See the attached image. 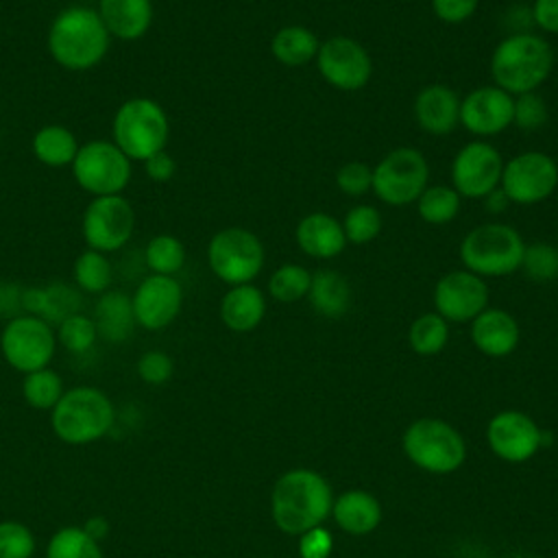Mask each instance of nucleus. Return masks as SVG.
<instances>
[{
	"mask_svg": "<svg viewBox=\"0 0 558 558\" xmlns=\"http://www.w3.org/2000/svg\"><path fill=\"white\" fill-rule=\"evenodd\" d=\"M135 209L122 194L94 196L81 220V233L87 248L100 253L120 251L133 235Z\"/></svg>",
	"mask_w": 558,
	"mask_h": 558,
	"instance_id": "obj_13",
	"label": "nucleus"
},
{
	"mask_svg": "<svg viewBox=\"0 0 558 558\" xmlns=\"http://www.w3.org/2000/svg\"><path fill=\"white\" fill-rule=\"evenodd\" d=\"M532 20L541 31L558 35V0H534Z\"/></svg>",
	"mask_w": 558,
	"mask_h": 558,
	"instance_id": "obj_48",
	"label": "nucleus"
},
{
	"mask_svg": "<svg viewBox=\"0 0 558 558\" xmlns=\"http://www.w3.org/2000/svg\"><path fill=\"white\" fill-rule=\"evenodd\" d=\"M111 142L131 161H146L155 153L166 150L170 122L157 100L148 96H135L116 109L111 120Z\"/></svg>",
	"mask_w": 558,
	"mask_h": 558,
	"instance_id": "obj_5",
	"label": "nucleus"
},
{
	"mask_svg": "<svg viewBox=\"0 0 558 558\" xmlns=\"http://www.w3.org/2000/svg\"><path fill=\"white\" fill-rule=\"evenodd\" d=\"M331 547H333V538L320 525L303 532V536L299 541L301 558H327L331 554Z\"/></svg>",
	"mask_w": 558,
	"mask_h": 558,
	"instance_id": "obj_46",
	"label": "nucleus"
},
{
	"mask_svg": "<svg viewBox=\"0 0 558 558\" xmlns=\"http://www.w3.org/2000/svg\"><path fill=\"white\" fill-rule=\"evenodd\" d=\"M338 525L349 534H368L379 525V501L364 490H347L331 506Z\"/></svg>",
	"mask_w": 558,
	"mask_h": 558,
	"instance_id": "obj_28",
	"label": "nucleus"
},
{
	"mask_svg": "<svg viewBox=\"0 0 558 558\" xmlns=\"http://www.w3.org/2000/svg\"><path fill=\"white\" fill-rule=\"evenodd\" d=\"M547 120H549V109H547V102L541 94L527 92V94L514 96L512 124L519 131H525V133L538 131L547 124Z\"/></svg>",
	"mask_w": 558,
	"mask_h": 558,
	"instance_id": "obj_42",
	"label": "nucleus"
},
{
	"mask_svg": "<svg viewBox=\"0 0 558 558\" xmlns=\"http://www.w3.org/2000/svg\"><path fill=\"white\" fill-rule=\"evenodd\" d=\"M266 314V296L253 283L231 286L220 299V320L238 333L253 331Z\"/></svg>",
	"mask_w": 558,
	"mask_h": 558,
	"instance_id": "obj_25",
	"label": "nucleus"
},
{
	"mask_svg": "<svg viewBox=\"0 0 558 558\" xmlns=\"http://www.w3.org/2000/svg\"><path fill=\"white\" fill-rule=\"evenodd\" d=\"M144 262L153 275L174 277L185 264V246L177 235H153L144 248Z\"/></svg>",
	"mask_w": 558,
	"mask_h": 558,
	"instance_id": "obj_34",
	"label": "nucleus"
},
{
	"mask_svg": "<svg viewBox=\"0 0 558 558\" xmlns=\"http://www.w3.org/2000/svg\"><path fill=\"white\" fill-rule=\"evenodd\" d=\"M78 146L74 133L63 124H46L33 135V155L50 168L72 166Z\"/></svg>",
	"mask_w": 558,
	"mask_h": 558,
	"instance_id": "obj_30",
	"label": "nucleus"
},
{
	"mask_svg": "<svg viewBox=\"0 0 558 558\" xmlns=\"http://www.w3.org/2000/svg\"><path fill=\"white\" fill-rule=\"evenodd\" d=\"M116 421L111 399L94 386H74L50 410V427L65 445H92L107 436Z\"/></svg>",
	"mask_w": 558,
	"mask_h": 558,
	"instance_id": "obj_4",
	"label": "nucleus"
},
{
	"mask_svg": "<svg viewBox=\"0 0 558 558\" xmlns=\"http://www.w3.org/2000/svg\"><path fill=\"white\" fill-rule=\"evenodd\" d=\"M462 196L451 185H427L416 198V211L427 225H449L460 214Z\"/></svg>",
	"mask_w": 558,
	"mask_h": 558,
	"instance_id": "obj_31",
	"label": "nucleus"
},
{
	"mask_svg": "<svg viewBox=\"0 0 558 558\" xmlns=\"http://www.w3.org/2000/svg\"><path fill=\"white\" fill-rule=\"evenodd\" d=\"M94 325L98 338L107 342H124L131 338L135 323L131 296L120 290H107L98 296L94 307Z\"/></svg>",
	"mask_w": 558,
	"mask_h": 558,
	"instance_id": "obj_26",
	"label": "nucleus"
},
{
	"mask_svg": "<svg viewBox=\"0 0 558 558\" xmlns=\"http://www.w3.org/2000/svg\"><path fill=\"white\" fill-rule=\"evenodd\" d=\"M320 39L314 31L301 24L281 26L270 39V54L288 68H301L316 59Z\"/></svg>",
	"mask_w": 558,
	"mask_h": 558,
	"instance_id": "obj_29",
	"label": "nucleus"
},
{
	"mask_svg": "<svg viewBox=\"0 0 558 558\" xmlns=\"http://www.w3.org/2000/svg\"><path fill=\"white\" fill-rule=\"evenodd\" d=\"M316 70L327 85L340 92H357L373 76V59L368 50L353 37L333 35L320 41Z\"/></svg>",
	"mask_w": 558,
	"mask_h": 558,
	"instance_id": "obj_14",
	"label": "nucleus"
},
{
	"mask_svg": "<svg viewBox=\"0 0 558 558\" xmlns=\"http://www.w3.org/2000/svg\"><path fill=\"white\" fill-rule=\"evenodd\" d=\"M46 558H105L102 547L83 525H68L57 530L46 545Z\"/></svg>",
	"mask_w": 558,
	"mask_h": 558,
	"instance_id": "obj_33",
	"label": "nucleus"
},
{
	"mask_svg": "<svg viewBox=\"0 0 558 558\" xmlns=\"http://www.w3.org/2000/svg\"><path fill=\"white\" fill-rule=\"evenodd\" d=\"M74 283L81 292L85 294H102L109 290L111 279H113V270H111V262L107 259L105 253L94 251V248H85L76 259H74Z\"/></svg>",
	"mask_w": 558,
	"mask_h": 558,
	"instance_id": "obj_32",
	"label": "nucleus"
},
{
	"mask_svg": "<svg viewBox=\"0 0 558 558\" xmlns=\"http://www.w3.org/2000/svg\"><path fill=\"white\" fill-rule=\"evenodd\" d=\"M144 170H146V174H148L150 181H155V183H166V181H170V179L174 177V172H177V161H174L166 150H159V153H155L153 157H148V159L144 161Z\"/></svg>",
	"mask_w": 558,
	"mask_h": 558,
	"instance_id": "obj_47",
	"label": "nucleus"
},
{
	"mask_svg": "<svg viewBox=\"0 0 558 558\" xmlns=\"http://www.w3.org/2000/svg\"><path fill=\"white\" fill-rule=\"evenodd\" d=\"M135 371H137V375L144 384L161 386L172 377L174 362L168 353H163L159 349H150V351L140 355V360L135 364Z\"/></svg>",
	"mask_w": 558,
	"mask_h": 558,
	"instance_id": "obj_43",
	"label": "nucleus"
},
{
	"mask_svg": "<svg viewBox=\"0 0 558 558\" xmlns=\"http://www.w3.org/2000/svg\"><path fill=\"white\" fill-rule=\"evenodd\" d=\"M22 312L44 318L52 327L68 316L81 312V294L63 281H52L48 286L24 288Z\"/></svg>",
	"mask_w": 558,
	"mask_h": 558,
	"instance_id": "obj_23",
	"label": "nucleus"
},
{
	"mask_svg": "<svg viewBox=\"0 0 558 558\" xmlns=\"http://www.w3.org/2000/svg\"><path fill=\"white\" fill-rule=\"evenodd\" d=\"M525 242L521 233L504 222H484L473 227L460 242V262L464 270L486 277H508L521 268Z\"/></svg>",
	"mask_w": 558,
	"mask_h": 558,
	"instance_id": "obj_6",
	"label": "nucleus"
},
{
	"mask_svg": "<svg viewBox=\"0 0 558 558\" xmlns=\"http://www.w3.org/2000/svg\"><path fill=\"white\" fill-rule=\"evenodd\" d=\"M521 270L527 279L545 283L558 279V246L549 242L525 244Z\"/></svg>",
	"mask_w": 558,
	"mask_h": 558,
	"instance_id": "obj_40",
	"label": "nucleus"
},
{
	"mask_svg": "<svg viewBox=\"0 0 558 558\" xmlns=\"http://www.w3.org/2000/svg\"><path fill=\"white\" fill-rule=\"evenodd\" d=\"M471 340L480 353L504 357L519 344V325L506 310L486 307L471 320Z\"/></svg>",
	"mask_w": 558,
	"mask_h": 558,
	"instance_id": "obj_22",
	"label": "nucleus"
},
{
	"mask_svg": "<svg viewBox=\"0 0 558 558\" xmlns=\"http://www.w3.org/2000/svg\"><path fill=\"white\" fill-rule=\"evenodd\" d=\"M414 120L427 135H449L460 124V96L442 83H432L414 96Z\"/></svg>",
	"mask_w": 558,
	"mask_h": 558,
	"instance_id": "obj_20",
	"label": "nucleus"
},
{
	"mask_svg": "<svg viewBox=\"0 0 558 558\" xmlns=\"http://www.w3.org/2000/svg\"><path fill=\"white\" fill-rule=\"evenodd\" d=\"M63 392L65 388L61 375L48 366L24 375L22 397L35 410H52L63 397Z\"/></svg>",
	"mask_w": 558,
	"mask_h": 558,
	"instance_id": "obj_35",
	"label": "nucleus"
},
{
	"mask_svg": "<svg viewBox=\"0 0 558 558\" xmlns=\"http://www.w3.org/2000/svg\"><path fill=\"white\" fill-rule=\"evenodd\" d=\"M48 52L52 61L72 72L96 68L109 52L111 35L96 9L72 4L54 15L48 28Z\"/></svg>",
	"mask_w": 558,
	"mask_h": 558,
	"instance_id": "obj_1",
	"label": "nucleus"
},
{
	"mask_svg": "<svg viewBox=\"0 0 558 558\" xmlns=\"http://www.w3.org/2000/svg\"><path fill=\"white\" fill-rule=\"evenodd\" d=\"M408 340H410V347H412L414 353H418V355H436V353H440L445 349V344L449 340V325L436 312L421 314L410 325Z\"/></svg>",
	"mask_w": 558,
	"mask_h": 558,
	"instance_id": "obj_36",
	"label": "nucleus"
},
{
	"mask_svg": "<svg viewBox=\"0 0 558 558\" xmlns=\"http://www.w3.org/2000/svg\"><path fill=\"white\" fill-rule=\"evenodd\" d=\"M307 299L316 314L325 318H340L349 312L353 292L344 275L331 268H323L312 275Z\"/></svg>",
	"mask_w": 558,
	"mask_h": 558,
	"instance_id": "obj_27",
	"label": "nucleus"
},
{
	"mask_svg": "<svg viewBox=\"0 0 558 558\" xmlns=\"http://www.w3.org/2000/svg\"><path fill=\"white\" fill-rule=\"evenodd\" d=\"M294 240L299 248L314 259H333L347 246L342 222L325 211H312L303 216L296 222Z\"/></svg>",
	"mask_w": 558,
	"mask_h": 558,
	"instance_id": "obj_21",
	"label": "nucleus"
},
{
	"mask_svg": "<svg viewBox=\"0 0 558 558\" xmlns=\"http://www.w3.org/2000/svg\"><path fill=\"white\" fill-rule=\"evenodd\" d=\"M501 170L504 157L499 150L484 140H473L451 161V187L462 198H486L499 187Z\"/></svg>",
	"mask_w": 558,
	"mask_h": 558,
	"instance_id": "obj_15",
	"label": "nucleus"
},
{
	"mask_svg": "<svg viewBox=\"0 0 558 558\" xmlns=\"http://www.w3.org/2000/svg\"><path fill=\"white\" fill-rule=\"evenodd\" d=\"M558 187V163L541 150H525L504 161L499 190L514 205L547 201Z\"/></svg>",
	"mask_w": 558,
	"mask_h": 558,
	"instance_id": "obj_12",
	"label": "nucleus"
},
{
	"mask_svg": "<svg viewBox=\"0 0 558 558\" xmlns=\"http://www.w3.org/2000/svg\"><path fill=\"white\" fill-rule=\"evenodd\" d=\"M331 506L329 484L310 469H294L281 475L270 497L272 519L288 534H303L320 525Z\"/></svg>",
	"mask_w": 558,
	"mask_h": 558,
	"instance_id": "obj_3",
	"label": "nucleus"
},
{
	"mask_svg": "<svg viewBox=\"0 0 558 558\" xmlns=\"http://www.w3.org/2000/svg\"><path fill=\"white\" fill-rule=\"evenodd\" d=\"M429 183V163L418 148L399 146L386 153L373 168L371 190L392 207L416 203Z\"/></svg>",
	"mask_w": 558,
	"mask_h": 558,
	"instance_id": "obj_7",
	"label": "nucleus"
},
{
	"mask_svg": "<svg viewBox=\"0 0 558 558\" xmlns=\"http://www.w3.org/2000/svg\"><path fill=\"white\" fill-rule=\"evenodd\" d=\"M340 222H342L347 244H368L381 231L379 209L373 205H366V203L353 205Z\"/></svg>",
	"mask_w": 558,
	"mask_h": 558,
	"instance_id": "obj_39",
	"label": "nucleus"
},
{
	"mask_svg": "<svg viewBox=\"0 0 558 558\" xmlns=\"http://www.w3.org/2000/svg\"><path fill=\"white\" fill-rule=\"evenodd\" d=\"M209 270L227 286L251 283L264 268V244L244 227H227L207 244Z\"/></svg>",
	"mask_w": 558,
	"mask_h": 558,
	"instance_id": "obj_8",
	"label": "nucleus"
},
{
	"mask_svg": "<svg viewBox=\"0 0 558 558\" xmlns=\"http://www.w3.org/2000/svg\"><path fill=\"white\" fill-rule=\"evenodd\" d=\"M111 37L135 41L144 37L153 24V0H98L96 7Z\"/></svg>",
	"mask_w": 558,
	"mask_h": 558,
	"instance_id": "obj_24",
	"label": "nucleus"
},
{
	"mask_svg": "<svg viewBox=\"0 0 558 558\" xmlns=\"http://www.w3.org/2000/svg\"><path fill=\"white\" fill-rule=\"evenodd\" d=\"M83 530L94 538V541H102L107 534H109V521L105 517H92L85 521Z\"/></svg>",
	"mask_w": 558,
	"mask_h": 558,
	"instance_id": "obj_50",
	"label": "nucleus"
},
{
	"mask_svg": "<svg viewBox=\"0 0 558 558\" xmlns=\"http://www.w3.org/2000/svg\"><path fill=\"white\" fill-rule=\"evenodd\" d=\"M57 331L44 318L20 314L2 327L0 351L7 364L20 373L46 368L57 353Z\"/></svg>",
	"mask_w": 558,
	"mask_h": 558,
	"instance_id": "obj_10",
	"label": "nucleus"
},
{
	"mask_svg": "<svg viewBox=\"0 0 558 558\" xmlns=\"http://www.w3.org/2000/svg\"><path fill=\"white\" fill-rule=\"evenodd\" d=\"M512 107L514 96L497 85H482L460 98V124L477 140L493 137L512 124Z\"/></svg>",
	"mask_w": 558,
	"mask_h": 558,
	"instance_id": "obj_18",
	"label": "nucleus"
},
{
	"mask_svg": "<svg viewBox=\"0 0 558 558\" xmlns=\"http://www.w3.org/2000/svg\"><path fill=\"white\" fill-rule=\"evenodd\" d=\"M35 549L37 541L28 525L13 519L0 521V558H33Z\"/></svg>",
	"mask_w": 558,
	"mask_h": 558,
	"instance_id": "obj_41",
	"label": "nucleus"
},
{
	"mask_svg": "<svg viewBox=\"0 0 558 558\" xmlns=\"http://www.w3.org/2000/svg\"><path fill=\"white\" fill-rule=\"evenodd\" d=\"M554 70L551 46L534 33L504 37L490 54L493 85L510 96L536 92Z\"/></svg>",
	"mask_w": 558,
	"mask_h": 558,
	"instance_id": "obj_2",
	"label": "nucleus"
},
{
	"mask_svg": "<svg viewBox=\"0 0 558 558\" xmlns=\"http://www.w3.org/2000/svg\"><path fill=\"white\" fill-rule=\"evenodd\" d=\"M22 292L24 288H20L13 281H0V316L11 320L22 312Z\"/></svg>",
	"mask_w": 558,
	"mask_h": 558,
	"instance_id": "obj_49",
	"label": "nucleus"
},
{
	"mask_svg": "<svg viewBox=\"0 0 558 558\" xmlns=\"http://www.w3.org/2000/svg\"><path fill=\"white\" fill-rule=\"evenodd\" d=\"M508 205H510V201L506 198V194L499 187L486 196V207L490 211H504Z\"/></svg>",
	"mask_w": 558,
	"mask_h": 558,
	"instance_id": "obj_51",
	"label": "nucleus"
},
{
	"mask_svg": "<svg viewBox=\"0 0 558 558\" xmlns=\"http://www.w3.org/2000/svg\"><path fill=\"white\" fill-rule=\"evenodd\" d=\"M373 168L364 161H347L336 172V185L347 196H362L371 190Z\"/></svg>",
	"mask_w": 558,
	"mask_h": 558,
	"instance_id": "obj_44",
	"label": "nucleus"
},
{
	"mask_svg": "<svg viewBox=\"0 0 558 558\" xmlns=\"http://www.w3.org/2000/svg\"><path fill=\"white\" fill-rule=\"evenodd\" d=\"M403 451L416 466L429 473H451L466 456L462 436L438 418L412 423L403 434Z\"/></svg>",
	"mask_w": 558,
	"mask_h": 558,
	"instance_id": "obj_11",
	"label": "nucleus"
},
{
	"mask_svg": "<svg viewBox=\"0 0 558 558\" xmlns=\"http://www.w3.org/2000/svg\"><path fill=\"white\" fill-rule=\"evenodd\" d=\"M312 272L301 264H281L268 279V292L279 303H296L307 296Z\"/></svg>",
	"mask_w": 558,
	"mask_h": 558,
	"instance_id": "obj_37",
	"label": "nucleus"
},
{
	"mask_svg": "<svg viewBox=\"0 0 558 558\" xmlns=\"http://www.w3.org/2000/svg\"><path fill=\"white\" fill-rule=\"evenodd\" d=\"M434 307L447 323L473 320L488 307V286L469 270H449L434 286Z\"/></svg>",
	"mask_w": 558,
	"mask_h": 558,
	"instance_id": "obj_16",
	"label": "nucleus"
},
{
	"mask_svg": "<svg viewBox=\"0 0 558 558\" xmlns=\"http://www.w3.org/2000/svg\"><path fill=\"white\" fill-rule=\"evenodd\" d=\"M72 174L81 190L92 196L122 194L131 181V159L109 140H89L78 146Z\"/></svg>",
	"mask_w": 558,
	"mask_h": 558,
	"instance_id": "obj_9",
	"label": "nucleus"
},
{
	"mask_svg": "<svg viewBox=\"0 0 558 558\" xmlns=\"http://www.w3.org/2000/svg\"><path fill=\"white\" fill-rule=\"evenodd\" d=\"M434 15L445 24L466 22L480 7V0H429Z\"/></svg>",
	"mask_w": 558,
	"mask_h": 558,
	"instance_id": "obj_45",
	"label": "nucleus"
},
{
	"mask_svg": "<svg viewBox=\"0 0 558 558\" xmlns=\"http://www.w3.org/2000/svg\"><path fill=\"white\" fill-rule=\"evenodd\" d=\"M133 316L142 329H166L183 307V288L174 277L148 275L131 294Z\"/></svg>",
	"mask_w": 558,
	"mask_h": 558,
	"instance_id": "obj_17",
	"label": "nucleus"
},
{
	"mask_svg": "<svg viewBox=\"0 0 558 558\" xmlns=\"http://www.w3.org/2000/svg\"><path fill=\"white\" fill-rule=\"evenodd\" d=\"M57 342L74 353V355H83L87 353L96 340H98V331H96V325H94V318L76 312L72 316H68L65 320H61L57 325Z\"/></svg>",
	"mask_w": 558,
	"mask_h": 558,
	"instance_id": "obj_38",
	"label": "nucleus"
},
{
	"mask_svg": "<svg viewBox=\"0 0 558 558\" xmlns=\"http://www.w3.org/2000/svg\"><path fill=\"white\" fill-rule=\"evenodd\" d=\"M488 445L490 449L508 460V462H525L530 460L538 447L547 440L545 432L523 412H499L488 423Z\"/></svg>",
	"mask_w": 558,
	"mask_h": 558,
	"instance_id": "obj_19",
	"label": "nucleus"
}]
</instances>
